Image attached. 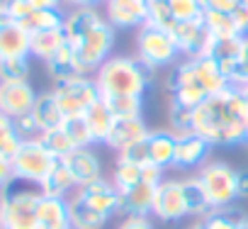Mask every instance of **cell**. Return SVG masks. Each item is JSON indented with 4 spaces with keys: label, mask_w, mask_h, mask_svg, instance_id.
<instances>
[{
    "label": "cell",
    "mask_w": 248,
    "mask_h": 229,
    "mask_svg": "<svg viewBox=\"0 0 248 229\" xmlns=\"http://www.w3.org/2000/svg\"><path fill=\"white\" fill-rule=\"evenodd\" d=\"M195 134L212 147L248 144V98L243 88L231 85L207 98L195 110Z\"/></svg>",
    "instance_id": "obj_1"
},
{
    "label": "cell",
    "mask_w": 248,
    "mask_h": 229,
    "mask_svg": "<svg viewBox=\"0 0 248 229\" xmlns=\"http://www.w3.org/2000/svg\"><path fill=\"white\" fill-rule=\"evenodd\" d=\"M63 30L78 76H95L114 49V27L105 13H97V8H73L66 13Z\"/></svg>",
    "instance_id": "obj_2"
},
{
    "label": "cell",
    "mask_w": 248,
    "mask_h": 229,
    "mask_svg": "<svg viewBox=\"0 0 248 229\" xmlns=\"http://www.w3.org/2000/svg\"><path fill=\"white\" fill-rule=\"evenodd\" d=\"M100 98L114 95H146L154 83V71L146 68L137 56H109L93 76Z\"/></svg>",
    "instance_id": "obj_3"
},
{
    "label": "cell",
    "mask_w": 248,
    "mask_h": 229,
    "mask_svg": "<svg viewBox=\"0 0 248 229\" xmlns=\"http://www.w3.org/2000/svg\"><path fill=\"white\" fill-rule=\"evenodd\" d=\"M42 200L39 185L13 178L0 190L3 229H37V207Z\"/></svg>",
    "instance_id": "obj_4"
},
{
    "label": "cell",
    "mask_w": 248,
    "mask_h": 229,
    "mask_svg": "<svg viewBox=\"0 0 248 229\" xmlns=\"http://www.w3.org/2000/svg\"><path fill=\"white\" fill-rule=\"evenodd\" d=\"M202 190H204V197L214 210H224V207H231L233 200L238 197V171L231 168L226 161H207L202 168L195 171Z\"/></svg>",
    "instance_id": "obj_5"
},
{
    "label": "cell",
    "mask_w": 248,
    "mask_h": 229,
    "mask_svg": "<svg viewBox=\"0 0 248 229\" xmlns=\"http://www.w3.org/2000/svg\"><path fill=\"white\" fill-rule=\"evenodd\" d=\"M134 47H137V59L154 73L173 66L180 56V49H178L173 34L161 27H154V25H144L141 30H137Z\"/></svg>",
    "instance_id": "obj_6"
},
{
    "label": "cell",
    "mask_w": 248,
    "mask_h": 229,
    "mask_svg": "<svg viewBox=\"0 0 248 229\" xmlns=\"http://www.w3.org/2000/svg\"><path fill=\"white\" fill-rule=\"evenodd\" d=\"M51 93L66 117H83L85 110L100 100V90L93 76H73V78L59 81L54 83Z\"/></svg>",
    "instance_id": "obj_7"
},
{
    "label": "cell",
    "mask_w": 248,
    "mask_h": 229,
    "mask_svg": "<svg viewBox=\"0 0 248 229\" xmlns=\"http://www.w3.org/2000/svg\"><path fill=\"white\" fill-rule=\"evenodd\" d=\"M56 161H59V159H54V156L44 149V144H42L39 139L22 142V147L17 149V154L10 159L13 171H15V178L27 180V183H32V185H39V183L46 178V173L54 168Z\"/></svg>",
    "instance_id": "obj_8"
},
{
    "label": "cell",
    "mask_w": 248,
    "mask_h": 229,
    "mask_svg": "<svg viewBox=\"0 0 248 229\" xmlns=\"http://www.w3.org/2000/svg\"><path fill=\"white\" fill-rule=\"evenodd\" d=\"M166 90H168V95H170L173 102H178L183 107H190V110H197L209 98V93L204 90L202 81L197 78L190 59H185L183 64H178V68L168 76Z\"/></svg>",
    "instance_id": "obj_9"
},
{
    "label": "cell",
    "mask_w": 248,
    "mask_h": 229,
    "mask_svg": "<svg viewBox=\"0 0 248 229\" xmlns=\"http://www.w3.org/2000/svg\"><path fill=\"white\" fill-rule=\"evenodd\" d=\"M151 214L161 222H183L190 217L187 202H185V190H183V178H163L161 180Z\"/></svg>",
    "instance_id": "obj_10"
},
{
    "label": "cell",
    "mask_w": 248,
    "mask_h": 229,
    "mask_svg": "<svg viewBox=\"0 0 248 229\" xmlns=\"http://www.w3.org/2000/svg\"><path fill=\"white\" fill-rule=\"evenodd\" d=\"M105 17L114 30H141L149 25L146 0H105Z\"/></svg>",
    "instance_id": "obj_11"
},
{
    "label": "cell",
    "mask_w": 248,
    "mask_h": 229,
    "mask_svg": "<svg viewBox=\"0 0 248 229\" xmlns=\"http://www.w3.org/2000/svg\"><path fill=\"white\" fill-rule=\"evenodd\" d=\"M173 39L185 59L200 56V54H212L214 37L209 34L204 20H192V22H180L173 32Z\"/></svg>",
    "instance_id": "obj_12"
},
{
    "label": "cell",
    "mask_w": 248,
    "mask_h": 229,
    "mask_svg": "<svg viewBox=\"0 0 248 229\" xmlns=\"http://www.w3.org/2000/svg\"><path fill=\"white\" fill-rule=\"evenodd\" d=\"M39 93L32 88L30 81H15V83H0V112L8 114L10 120H17L22 114H30Z\"/></svg>",
    "instance_id": "obj_13"
},
{
    "label": "cell",
    "mask_w": 248,
    "mask_h": 229,
    "mask_svg": "<svg viewBox=\"0 0 248 229\" xmlns=\"http://www.w3.org/2000/svg\"><path fill=\"white\" fill-rule=\"evenodd\" d=\"M76 195H78L80 200H85L90 207H95L97 212L107 214L109 219L122 212V193L114 188L112 180L100 178V180H95V183H90V185H85V188H78Z\"/></svg>",
    "instance_id": "obj_14"
},
{
    "label": "cell",
    "mask_w": 248,
    "mask_h": 229,
    "mask_svg": "<svg viewBox=\"0 0 248 229\" xmlns=\"http://www.w3.org/2000/svg\"><path fill=\"white\" fill-rule=\"evenodd\" d=\"M61 161L68 168L76 188H85V185H90V183H95V180L102 178V164H100V156L93 151V147H88V149H73Z\"/></svg>",
    "instance_id": "obj_15"
},
{
    "label": "cell",
    "mask_w": 248,
    "mask_h": 229,
    "mask_svg": "<svg viewBox=\"0 0 248 229\" xmlns=\"http://www.w3.org/2000/svg\"><path fill=\"white\" fill-rule=\"evenodd\" d=\"M149 125L144 122V117H124V120H114V127L107 137V149L122 154V151H127L132 149L134 144L144 142L149 137Z\"/></svg>",
    "instance_id": "obj_16"
},
{
    "label": "cell",
    "mask_w": 248,
    "mask_h": 229,
    "mask_svg": "<svg viewBox=\"0 0 248 229\" xmlns=\"http://www.w3.org/2000/svg\"><path fill=\"white\" fill-rule=\"evenodd\" d=\"M212 144L207 139H202L200 134H187L178 139L175 147V168H185V171H197L209 161L212 154Z\"/></svg>",
    "instance_id": "obj_17"
},
{
    "label": "cell",
    "mask_w": 248,
    "mask_h": 229,
    "mask_svg": "<svg viewBox=\"0 0 248 229\" xmlns=\"http://www.w3.org/2000/svg\"><path fill=\"white\" fill-rule=\"evenodd\" d=\"M156 190H158V185L156 183H149V180H139L134 188L124 190L122 193V214L124 217H132V214H137V217H151Z\"/></svg>",
    "instance_id": "obj_18"
},
{
    "label": "cell",
    "mask_w": 248,
    "mask_h": 229,
    "mask_svg": "<svg viewBox=\"0 0 248 229\" xmlns=\"http://www.w3.org/2000/svg\"><path fill=\"white\" fill-rule=\"evenodd\" d=\"M146 147H149V164L158 166V168H175V147H178V137L168 130H151L146 137Z\"/></svg>",
    "instance_id": "obj_19"
},
{
    "label": "cell",
    "mask_w": 248,
    "mask_h": 229,
    "mask_svg": "<svg viewBox=\"0 0 248 229\" xmlns=\"http://www.w3.org/2000/svg\"><path fill=\"white\" fill-rule=\"evenodd\" d=\"M190 61H192V68H195L197 78L202 81L204 90L209 93V98L231 88V81L226 78V73L221 71V66L217 64V59L212 54H200V56H192Z\"/></svg>",
    "instance_id": "obj_20"
},
{
    "label": "cell",
    "mask_w": 248,
    "mask_h": 229,
    "mask_svg": "<svg viewBox=\"0 0 248 229\" xmlns=\"http://www.w3.org/2000/svg\"><path fill=\"white\" fill-rule=\"evenodd\" d=\"M37 229H73L68 214V200L42 195L37 207Z\"/></svg>",
    "instance_id": "obj_21"
},
{
    "label": "cell",
    "mask_w": 248,
    "mask_h": 229,
    "mask_svg": "<svg viewBox=\"0 0 248 229\" xmlns=\"http://www.w3.org/2000/svg\"><path fill=\"white\" fill-rule=\"evenodd\" d=\"M30 56V32L13 20L0 22V59Z\"/></svg>",
    "instance_id": "obj_22"
},
{
    "label": "cell",
    "mask_w": 248,
    "mask_h": 229,
    "mask_svg": "<svg viewBox=\"0 0 248 229\" xmlns=\"http://www.w3.org/2000/svg\"><path fill=\"white\" fill-rule=\"evenodd\" d=\"M83 120H85V125L90 130L93 144H107V137H109V132L114 127V114L109 112V107L105 105L102 98L85 110Z\"/></svg>",
    "instance_id": "obj_23"
},
{
    "label": "cell",
    "mask_w": 248,
    "mask_h": 229,
    "mask_svg": "<svg viewBox=\"0 0 248 229\" xmlns=\"http://www.w3.org/2000/svg\"><path fill=\"white\" fill-rule=\"evenodd\" d=\"M63 47H66V30L63 27L42 30V32L30 34V56H34L44 64Z\"/></svg>",
    "instance_id": "obj_24"
},
{
    "label": "cell",
    "mask_w": 248,
    "mask_h": 229,
    "mask_svg": "<svg viewBox=\"0 0 248 229\" xmlns=\"http://www.w3.org/2000/svg\"><path fill=\"white\" fill-rule=\"evenodd\" d=\"M68 214H71V227L73 229H105V224L109 222L107 214L90 207L76 193L68 197Z\"/></svg>",
    "instance_id": "obj_25"
},
{
    "label": "cell",
    "mask_w": 248,
    "mask_h": 229,
    "mask_svg": "<svg viewBox=\"0 0 248 229\" xmlns=\"http://www.w3.org/2000/svg\"><path fill=\"white\" fill-rule=\"evenodd\" d=\"M32 114H34V120L39 122L42 132H46V130H59V127H63V122H66V114H63V110H61V105L56 102V98H54L51 90L39 93V98H37V102H34V107H32Z\"/></svg>",
    "instance_id": "obj_26"
},
{
    "label": "cell",
    "mask_w": 248,
    "mask_h": 229,
    "mask_svg": "<svg viewBox=\"0 0 248 229\" xmlns=\"http://www.w3.org/2000/svg\"><path fill=\"white\" fill-rule=\"evenodd\" d=\"M39 190H42V195H46V197H63V200H68L78 188H76V183H73L68 168L63 166V161H56L54 168L46 173V178L39 183Z\"/></svg>",
    "instance_id": "obj_27"
},
{
    "label": "cell",
    "mask_w": 248,
    "mask_h": 229,
    "mask_svg": "<svg viewBox=\"0 0 248 229\" xmlns=\"http://www.w3.org/2000/svg\"><path fill=\"white\" fill-rule=\"evenodd\" d=\"M183 190H185V202H187V212H190L192 219L202 222L207 214H212V207H209V202L204 197V190H202V185H200L195 173L183 178Z\"/></svg>",
    "instance_id": "obj_28"
},
{
    "label": "cell",
    "mask_w": 248,
    "mask_h": 229,
    "mask_svg": "<svg viewBox=\"0 0 248 229\" xmlns=\"http://www.w3.org/2000/svg\"><path fill=\"white\" fill-rule=\"evenodd\" d=\"M202 20H204V25H207V30H209V34H212L214 39H236V37H243L229 13L204 10Z\"/></svg>",
    "instance_id": "obj_29"
},
{
    "label": "cell",
    "mask_w": 248,
    "mask_h": 229,
    "mask_svg": "<svg viewBox=\"0 0 248 229\" xmlns=\"http://www.w3.org/2000/svg\"><path fill=\"white\" fill-rule=\"evenodd\" d=\"M114 120L124 117H144V95H114V98H102Z\"/></svg>",
    "instance_id": "obj_30"
},
{
    "label": "cell",
    "mask_w": 248,
    "mask_h": 229,
    "mask_svg": "<svg viewBox=\"0 0 248 229\" xmlns=\"http://www.w3.org/2000/svg\"><path fill=\"white\" fill-rule=\"evenodd\" d=\"M168 132H173L178 139L195 134V110L168 100Z\"/></svg>",
    "instance_id": "obj_31"
},
{
    "label": "cell",
    "mask_w": 248,
    "mask_h": 229,
    "mask_svg": "<svg viewBox=\"0 0 248 229\" xmlns=\"http://www.w3.org/2000/svg\"><path fill=\"white\" fill-rule=\"evenodd\" d=\"M44 66H46V71H49V76H51V81H54V83L78 76L76 59H73V51H71L68 42H66V47H63V49H59V51H56V54H54Z\"/></svg>",
    "instance_id": "obj_32"
},
{
    "label": "cell",
    "mask_w": 248,
    "mask_h": 229,
    "mask_svg": "<svg viewBox=\"0 0 248 229\" xmlns=\"http://www.w3.org/2000/svg\"><path fill=\"white\" fill-rule=\"evenodd\" d=\"M66 22V13L63 10H32L27 15L25 22H20V27H25V32L34 34L42 30H54V27H63Z\"/></svg>",
    "instance_id": "obj_33"
},
{
    "label": "cell",
    "mask_w": 248,
    "mask_h": 229,
    "mask_svg": "<svg viewBox=\"0 0 248 229\" xmlns=\"http://www.w3.org/2000/svg\"><path fill=\"white\" fill-rule=\"evenodd\" d=\"M141 171H144V166H139V164H134V161H127V159L117 156V161H114V171H112V183H114V188H117L119 193L134 188V185L141 180Z\"/></svg>",
    "instance_id": "obj_34"
},
{
    "label": "cell",
    "mask_w": 248,
    "mask_h": 229,
    "mask_svg": "<svg viewBox=\"0 0 248 229\" xmlns=\"http://www.w3.org/2000/svg\"><path fill=\"white\" fill-rule=\"evenodd\" d=\"M248 222V217L236 210V207H224V210H214L212 214H207L202 219L204 229H243V224Z\"/></svg>",
    "instance_id": "obj_35"
},
{
    "label": "cell",
    "mask_w": 248,
    "mask_h": 229,
    "mask_svg": "<svg viewBox=\"0 0 248 229\" xmlns=\"http://www.w3.org/2000/svg\"><path fill=\"white\" fill-rule=\"evenodd\" d=\"M39 142L44 144V149L54 156V159H66L76 147H73V142L68 139V134H66V130L63 127H59V130H46V132H42V137H39Z\"/></svg>",
    "instance_id": "obj_36"
},
{
    "label": "cell",
    "mask_w": 248,
    "mask_h": 229,
    "mask_svg": "<svg viewBox=\"0 0 248 229\" xmlns=\"http://www.w3.org/2000/svg\"><path fill=\"white\" fill-rule=\"evenodd\" d=\"M20 147H22V139H20V134L15 130V122L8 117V114L0 112V156L13 159Z\"/></svg>",
    "instance_id": "obj_37"
},
{
    "label": "cell",
    "mask_w": 248,
    "mask_h": 229,
    "mask_svg": "<svg viewBox=\"0 0 248 229\" xmlns=\"http://www.w3.org/2000/svg\"><path fill=\"white\" fill-rule=\"evenodd\" d=\"M30 59H32V56L0 59V83L30 81Z\"/></svg>",
    "instance_id": "obj_38"
},
{
    "label": "cell",
    "mask_w": 248,
    "mask_h": 229,
    "mask_svg": "<svg viewBox=\"0 0 248 229\" xmlns=\"http://www.w3.org/2000/svg\"><path fill=\"white\" fill-rule=\"evenodd\" d=\"M63 130H66V134H68V139L73 142L76 149L95 147V144H93V137H90V130H88V125H85L83 117H66Z\"/></svg>",
    "instance_id": "obj_39"
},
{
    "label": "cell",
    "mask_w": 248,
    "mask_h": 229,
    "mask_svg": "<svg viewBox=\"0 0 248 229\" xmlns=\"http://www.w3.org/2000/svg\"><path fill=\"white\" fill-rule=\"evenodd\" d=\"M13 122H15V130H17V134H20L22 142H32V139H39V137H42V127H39V122L34 120L32 112H30V114H22V117H17V120H13Z\"/></svg>",
    "instance_id": "obj_40"
},
{
    "label": "cell",
    "mask_w": 248,
    "mask_h": 229,
    "mask_svg": "<svg viewBox=\"0 0 248 229\" xmlns=\"http://www.w3.org/2000/svg\"><path fill=\"white\" fill-rule=\"evenodd\" d=\"M34 8L27 3V0H5V13H8V20H13V22H25L27 20V15L32 13Z\"/></svg>",
    "instance_id": "obj_41"
},
{
    "label": "cell",
    "mask_w": 248,
    "mask_h": 229,
    "mask_svg": "<svg viewBox=\"0 0 248 229\" xmlns=\"http://www.w3.org/2000/svg\"><path fill=\"white\" fill-rule=\"evenodd\" d=\"M233 85H238V88L248 85V34L243 37V44H241V56H238V68H236Z\"/></svg>",
    "instance_id": "obj_42"
},
{
    "label": "cell",
    "mask_w": 248,
    "mask_h": 229,
    "mask_svg": "<svg viewBox=\"0 0 248 229\" xmlns=\"http://www.w3.org/2000/svg\"><path fill=\"white\" fill-rule=\"evenodd\" d=\"M117 156L127 159V161H134V164H139V166H146V164H149V147H146V139L139 142V144H134V147L127 149V151L117 154Z\"/></svg>",
    "instance_id": "obj_43"
},
{
    "label": "cell",
    "mask_w": 248,
    "mask_h": 229,
    "mask_svg": "<svg viewBox=\"0 0 248 229\" xmlns=\"http://www.w3.org/2000/svg\"><path fill=\"white\" fill-rule=\"evenodd\" d=\"M238 3L241 0H202L204 10H219V13H229V15L238 8Z\"/></svg>",
    "instance_id": "obj_44"
},
{
    "label": "cell",
    "mask_w": 248,
    "mask_h": 229,
    "mask_svg": "<svg viewBox=\"0 0 248 229\" xmlns=\"http://www.w3.org/2000/svg\"><path fill=\"white\" fill-rule=\"evenodd\" d=\"M117 229H154V222H151L149 217H137V214H132V217H124Z\"/></svg>",
    "instance_id": "obj_45"
},
{
    "label": "cell",
    "mask_w": 248,
    "mask_h": 229,
    "mask_svg": "<svg viewBox=\"0 0 248 229\" xmlns=\"http://www.w3.org/2000/svg\"><path fill=\"white\" fill-rule=\"evenodd\" d=\"M13 178H15V171H13L10 159H3V156H0V190H3Z\"/></svg>",
    "instance_id": "obj_46"
},
{
    "label": "cell",
    "mask_w": 248,
    "mask_h": 229,
    "mask_svg": "<svg viewBox=\"0 0 248 229\" xmlns=\"http://www.w3.org/2000/svg\"><path fill=\"white\" fill-rule=\"evenodd\" d=\"M34 10H61L63 0H27Z\"/></svg>",
    "instance_id": "obj_47"
},
{
    "label": "cell",
    "mask_w": 248,
    "mask_h": 229,
    "mask_svg": "<svg viewBox=\"0 0 248 229\" xmlns=\"http://www.w3.org/2000/svg\"><path fill=\"white\" fill-rule=\"evenodd\" d=\"M66 5H71V10L73 8H100V5H105V0H63Z\"/></svg>",
    "instance_id": "obj_48"
},
{
    "label": "cell",
    "mask_w": 248,
    "mask_h": 229,
    "mask_svg": "<svg viewBox=\"0 0 248 229\" xmlns=\"http://www.w3.org/2000/svg\"><path fill=\"white\" fill-rule=\"evenodd\" d=\"M238 197H248V171H238Z\"/></svg>",
    "instance_id": "obj_49"
},
{
    "label": "cell",
    "mask_w": 248,
    "mask_h": 229,
    "mask_svg": "<svg viewBox=\"0 0 248 229\" xmlns=\"http://www.w3.org/2000/svg\"><path fill=\"white\" fill-rule=\"evenodd\" d=\"M8 20V13H5V0H0V22Z\"/></svg>",
    "instance_id": "obj_50"
},
{
    "label": "cell",
    "mask_w": 248,
    "mask_h": 229,
    "mask_svg": "<svg viewBox=\"0 0 248 229\" xmlns=\"http://www.w3.org/2000/svg\"><path fill=\"white\" fill-rule=\"evenodd\" d=\"M190 229H204V227H202V222H197V224H195V227H190Z\"/></svg>",
    "instance_id": "obj_51"
},
{
    "label": "cell",
    "mask_w": 248,
    "mask_h": 229,
    "mask_svg": "<svg viewBox=\"0 0 248 229\" xmlns=\"http://www.w3.org/2000/svg\"><path fill=\"white\" fill-rule=\"evenodd\" d=\"M0 229H3V210H0Z\"/></svg>",
    "instance_id": "obj_52"
},
{
    "label": "cell",
    "mask_w": 248,
    "mask_h": 229,
    "mask_svg": "<svg viewBox=\"0 0 248 229\" xmlns=\"http://www.w3.org/2000/svg\"><path fill=\"white\" fill-rule=\"evenodd\" d=\"M243 93H246V98H248V85H243Z\"/></svg>",
    "instance_id": "obj_53"
}]
</instances>
